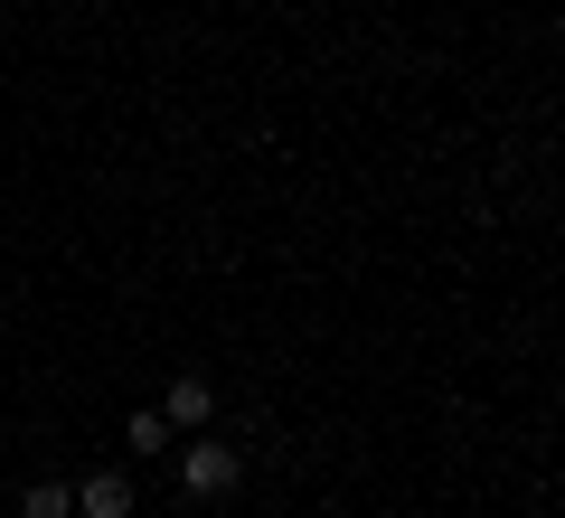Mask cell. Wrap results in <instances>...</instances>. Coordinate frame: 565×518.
<instances>
[{"label": "cell", "instance_id": "cell-1", "mask_svg": "<svg viewBox=\"0 0 565 518\" xmlns=\"http://www.w3.org/2000/svg\"><path fill=\"white\" fill-rule=\"evenodd\" d=\"M180 480H189V499H226V490H236V480H245V453H236V443H189V453H180Z\"/></svg>", "mask_w": 565, "mask_h": 518}, {"label": "cell", "instance_id": "cell-2", "mask_svg": "<svg viewBox=\"0 0 565 518\" xmlns=\"http://www.w3.org/2000/svg\"><path fill=\"white\" fill-rule=\"evenodd\" d=\"M76 518H132V472H85L76 480Z\"/></svg>", "mask_w": 565, "mask_h": 518}, {"label": "cell", "instance_id": "cell-3", "mask_svg": "<svg viewBox=\"0 0 565 518\" xmlns=\"http://www.w3.org/2000/svg\"><path fill=\"white\" fill-rule=\"evenodd\" d=\"M161 415H170V434H180V424H189V434H207V415H217V387H207V378H170Z\"/></svg>", "mask_w": 565, "mask_h": 518}, {"label": "cell", "instance_id": "cell-4", "mask_svg": "<svg viewBox=\"0 0 565 518\" xmlns=\"http://www.w3.org/2000/svg\"><path fill=\"white\" fill-rule=\"evenodd\" d=\"M20 518H76V490H66V480H29V490H20Z\"/></svg>", "mask_w": 565, "mask_h": 518}, {"label": "cell", "instance_id": "cell-5", "mask_svg": "<svg viewBox=\"0 0 565 518\" xmlns=\"http://www.w3.org/2000/svg\"><path fill=\"white\" fill-rule=\"evenodd\" d=\"M161 443H170V415H161V405H141V415H132V453H161Z\"/></svg>", "mask_w": 565, "mask_h": 518}]
</instances>
